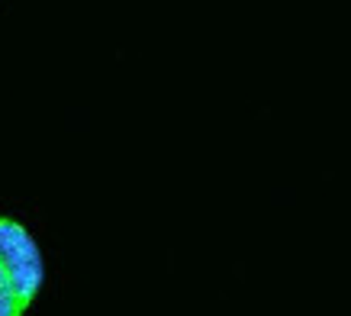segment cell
Returning a JSON list of instances; mask_svg holds the SVG:
<instances>
[{
	"label": "cell",
	"mask_w": 351,
	"mask_h": 316,
	"mask_svg": "<svg viewBox=\"0 0 351 316\" xmlns=\"http://www.w3.org/2000/svg\"><path fill=\"white\" fill-rule=\"evenodd\" d=\"M0 268L7 271L13 291L26 306L39 297L45 281L43 252L32 239V232L13 216H0Z\"/></svg>",
	"instance_id": "cell-1"
},
{
	"label": "cell",
	"mask_w": 351,
	"mask_h": 316,
	"mask_svg": "<svg viewBox=\"0 0 351 316\" xmlns=\"http://www.w3.org/2000/svg\"><path fill=\"white\" fill-rule=\"evenodd\" d=\"M29 310V306L20 300V294L13 291L10 278H7V271L0 268V316H23Z\"/></svg>",
	"instance_id": "cell-2"
}]
</instances>
